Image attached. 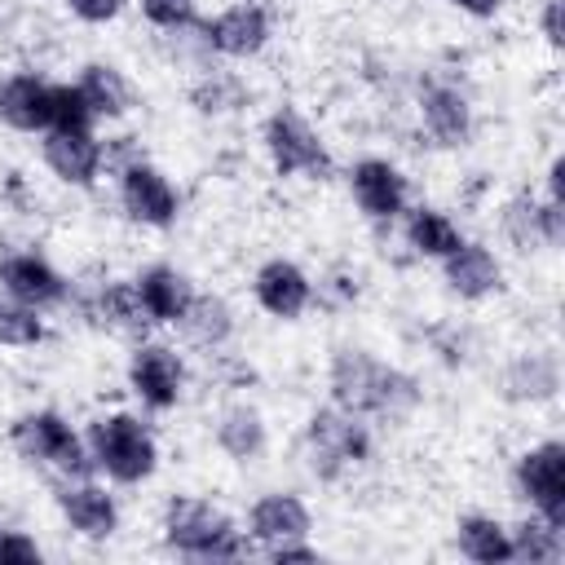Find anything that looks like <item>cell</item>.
<instances>
[{"label": "cell", "mask_w": 565, "mask_h": 565, "mask_svg": "<svg viewBox=\"0 0 565 565\" xmlns=\"http://www.w3.org/2000/svg\"><path fill=\"white\" fill-rule=\"evenodd\" d=\"M327 393H331V406H340L366 424H406L424 402V388L411 371L375 358L362 344H340L331 353Z\"/></svg>", "instance_id": "obj_1"}, {"label": "cell", "mask_w": 565, "mask_h": 565, "mask_svg": "<svg viewBox=\"0 0 565 565\" xmlns=\"http://www.w3.org/2000/svg\"><path fill=\"white\" fill-rule=\"evenodd\" d=\"M163 547L181 561H243L252 556L247 534L234 525L225 508L199 494H172L163 503Z\"/></svg>", "instance_id": "obj_2"}, {"label": "cell", "mask_w": 565, "mask_h": 565, "mask_svg": "<svg viewBox=\"0 0 565 565\" xmlns=\"http://www.w3.org/2000/svg\"><path fill=\"white\" fill-rule=\"evenodd\" d=\"M93 472H102L115 486H146L159 472V441L150 424L132 411H106L93 415L84 428Z\"/></svg>", "instance_id": "obj_3"}, {"label": "cell", "mask_w": 565, "mask_h": 565, "mask_svg": "<svg viewBox=\"0 0 565 565\" xmlns=\"http://www.w3.org/2000/svg\"><path fill=\"white\" fill-rule=\"evenodd\" d=\"M300 450H305V468L335 486V481H349L358 468L371 463L375 455V433L366 419L340 411V406H313L309 419H305V433H300Z\"/></svg>", "instance_id": "obj_4"}, {"label": "cell", "mask_w": 565, "mask_h": 565, "mask_svg": "<svg viewBox=\"0 0 565 565\" xmlns=\"http://www.w3.org/2000/svg\"><path fill=\"white\" fill-rule=\"evenodd\" d=\"M9 446L40 472H49L53 481L62 477H93V459H88V441L84 433L53 406H35L13 415L9 424Z\"/></svg>", "instance_id": "obj_5"}, {"label": "cell", "mask_w": 565, "mask_h": 565, "mask_svg": "<svg viewBox=\"0 0 565 565\" xmlns=\"http://www.w3.org/2000/svg\"><path fill=\"white\" fill-rule=\"evenodd\" d=\"M260 146H265V159L278 177L287 181H327L335 172V159L322 141V132L296 110V106H274L260 124Z\"/></svg>", "instance_id": "obj_6"}, {"label": "cell", "mask_w": 565, "mask_h": 565, "mask_svg": "<svg viewBox=\"0 0 565 565\" xmlns=\"http://www.w3.org/2000/svg\"><path fill=\"white\" fill-rule=\"evenodd\" d=\"M512 490L530 512L565 525V441L543 437L525 446L512 459Z\"/></svg>", "instance_id": "obj_7"}, {"label": "cell", "mask_w": 565, "mask_h": 565, "mask_svg": "<svg viewBox=\"0 0 565 565\" xmlns=\"http://www.w3.org/2000/svg\"><path fill=\"white\" fill-rule=\"evenodd\" d=\"M124 380H128L132 397L146 411H177L181 397H185V384H190V366L172 344H159V340L141 335L128 353Z\"/></svg>", "instance_id": "obj_8"}, {"label": "cell", "mask_w": 565, "mask_h": 565, "mask_svg": "<svg viewBox=\"0 0 565 565\" xmlns=\"http://www.w3.org/2000/svg\"><path fill=\"white\" fill-rule=\"evenodd\" d=\"M115 194H119L124 216L146 225V230H172L177 216H181V190L146 154L115 172Z\"/></svg>", "instance_id": "obj_9"}, {"label": "cell", "mask_w": 565, "mask_h": 565, "mask_svg": "<svg viewBox=\"0 0 565 565\" xmlns=\"http://www.w3.org/2000/svg\"><path fill=\"white\" fill-rule=\"evenodd\" d=\"M199 35H203V49L212 57L252 62L274 40V18H269V9L260 0H234V4L216 9L212 18H203L199 22Z\"/></svg>", "instance_id": "obj_10"}, {"label": "cell", "mask_w": 565, "mask_h": 565, "mask_svg": "<svg viewBox=\"0 0 565 565\" xmlns=\"http://www.w3.org/2000/svg\"><path fill=\"white\" fill-rule=\"evenodd\" d=\"M344 181H349V194H353L358 212H362L371 225H393V221H402V212L411 207V181H406V172H402L393 159H384V154H362V159H353L349 172H344Z\"/></svg>", "instance_id": "obj_11"}, {"label": "cell", "mask_w": 565, "mask_h": 565, "mask_svg": "<svg viewBox=\"0 0 565 565\" xmlns=\"http://www.w3.org/2000/svg\"><path fill=\"white\" fill-rule=\"evenodd\" d=\"M415 110H419V124L424 132L441 146V150H459L472 141V128H477V110H472V97L446 79V75H424L419 88H415Z\"/></svg>", "instance_id": "obj_12"}, {"label": "cell", "mask_w": 565, "mask_h": 565, "mask_svg": "<svg viewBox=\"0 0 565 565\" xmlns=\"http://www.w3.org/2000/svg\"><path fill=\"white\" fill-rule=\"evenodd\" d=\"M499 234H503L516 252L561 247V243H565V199L534 194V190H516V194L503 199V207H499Z\"/></svg>", "instance_id": "obj_13"}, {"label": "cell", "mask_w": 565, "mask_h": 565, "mask_svg": "<svg viewBox=\"0 0 565 565\" xmlns=\"http://www.w3.org/2000/svg\"><path fill=\"white\" fill-rule=\"evenodd\" d=\"M53 503H57L62 521L79 539L102 543V539H110L119 530V499L110 494V486L97 481V472L93 477H62V481H53Z\"/></svg>", "instance_id": "obj_14"}, {"label": "cell", "mask_w": 565, "mask_h": 565, "mask_svg": "<svg viewBox=\"0 0 565 565\" xmlns=\"http://www.w3.org/2000/svg\"><path fill=\"white\" fill-rule=\"evenodd\" d=\"M66 305H75L102 331H119V335H132V340H141L150 331V318L141 309V296H137L132 278H102L93 287H75L71 282V300Z\"/></svg>", "instance_id": "obj_15"}, {"label": "cell", "mask_w": 565, "mask_h": 565, "mask_svg": "<svg viewBox=\"0 0 565 565\" xmlns=\"http://www.w3.org/2000/svg\"><path fill=\"white\" fill-rule=\"evenodd\" d=\"M0 291L49 313L71 300V278L40 252H4L0 256Z\"/></svg>", "instance_id": "obj_16"}, {"label": "cell", "mask_w": 565, "mask_h": 565, "mask_svg": "<svg viewBox=\"0 0 565 565\" xmlns=\"http://www.w3.org/2000/svg\"><path fill=\"white\" fill-rule=\"evenodd\" d=\"M40 159L62 185L93 190L102 177V137L97 128H49L40 132Z\"/></svg>", "instance_id": "obj_17"}, {"label": "cell", "mask_w": 565, "mask_h": 565, "mask_svg": "<svg viewBox=\"0 0 565 565\" xmlns=\"http://www.w3.org/2000/svg\"><path fill=\"white\" fill-rule=\"evenodd\" d=\"M309 530H313V512L291 490H265L247 508V521H243V534H247L252 552H269V547L291 543V539H309Z\"/></svg>", "instance_id": "obj_18"}, {"label": "cell", "mask_w": 565, "mask_h": 565, "mask_svg": "<svg viewBox=\"0 0 565 565\" xmlns=\"http://www.w3.org/2000/svg\"><path fill=\"white\" fill-rule=\"evenodd\" d=\"M53 102H57V79L40 71H9L0 79V124L26 137H40L53 128Z\"/></svg>", "instance_id": "obj_19"}, {"label": "cell", "mask_w": 565, "mask_h": 565, "mask_svg": "<svg viewBox=\"0 0 565 565\" xmlns=\"http://www.w3.org/2000/svg\"><path fill=\"white\" fill-rule=\"evenodd\" d=\"M252 300L260 305V313H269L278 322H296L300 313L313 309V278L296 260L269 256L252 274Z\"/></svg>", "instance_id": "obj_20"}, {"label": "cell", "mask_w": 565, "mask_h": 565, "mask_svg": "<svg viewBox=\"0 0 565 565\" xmlns=\"http://www.w3.org/2000/svg\"><path fill=\"white\" fill-rule=\"evenodd\" d=\"M437 265H441L446 291L459 296V300H468V305H481V300H490V296L503 291V260L494 256V247H486V243H477V238H463V243H459L446 260H437Z\"/></svg>", "instance_id": "obj_21"}, {"label": "cell", "mask_w": 565, "mask_h": 565, "mask_svg": "<svg viewBox=\"0 0 565 565\" xmlns=\"http://www.w3.org/2000/svg\"><path fill=\"white\" fill-rule=\"evenodd\" d=\"M499 393L512 406H547L561 393V358L552 349H521L503 362Z\"/></svg>", "instance_id": "obj_22"}, {"label": "cell", "mask_w": 565, "mask_h": 565, "mask_svg": "<svg viewBox=\"0 0 565 565\" xmlns=\"http://www.w3.org/2000/svg\"><path fill=\"white\" fill-rule=\"evenodd\" d=\"M132 287H137V296H141V309H146L150 327H177L181 313L190 309L194 291H199V287L190 282V274L177 269V265H168V260L141 265V269L132 274Z\"/></svg>", "instance_id": "obj_23"}, {"label": "cell", "mask_w": 565, "mask_h": 565, "mask_svg": "<svg viewBox=\"0 0 565 565\" xmlns=\"http://www.w3.org/2000/svg\"><path fill=\"white\" fill-rule=\"evenodd\" d=\"M212 441H216V450L225 459L252 463L269 446V424H265V415L252 402H230V406H221V415L212 424Z\"/></svg>", "instance_id": "obj_24"}, {"label": "cell", "mask_w": 565, "mask_h": 565, "mask_svg": "<svg viewBox=\"0 0 565 565\" xmlns=\"http://www.w3.org/2000/svg\"><path fill=\"white\" fill-rule=\"evenodd\" d=\"M402 238H406V247H411L415 256H424V260H446L468 234L459 230V221H455L446 207H437V203H415V207L402 212Z\"/></svg>", "instance_id": "obj_25"}, {"label": "cell", "mask_w": 565, "mask_h": 565, "mask_svg": "<svg viewBox=\"0 0 565 565\" xmlns=\"http://www.w3.org/2000/svg\"><path fill=\"white\" fill-rule=\"evenodd\" d=\"M75 84H79L88 110L97 115V124H115V119H124V115L137 106L132 79H128L115 62H84V66L75 71Z\"/></svg>", "instance_id": "obj_26"}, {"label": "cell", "mask_w": 565, "mask_h": 565, "mask_svg": "<svg viewBox=\"0 0 565 565\" xmlns=\"http://www.w3.org/2000/svg\"><path fill=\"white\" fill-rule=\"evenodd\" d=\"M177 327L185 331V340H190L194 349H203V353H225L230 340H234V331H238V318H234V305H230L225 296H216V291H194V300H190V309L181 313Z\"/></svg>", "instance_id": "obj_27"}, {"label": "cell", "mask_w": 565, "mask_h": 565, "mask_svg": "<svg viewBox=\"0 0 565 565\" xmlns=\"http://www.w3.org/2000/svg\"><path fill=\"white\" fill-rule=\"evenodd\" d=\"M455 547L472 565H508L512 561V539L508 525L490 512H463L455 521Z\"/></svg>", "instance_id": "obj_28"}, {"label": "cell", "mask_w": 565, "mask_h": 565, "mask_svg": "<svg viewBox=\"0 0 565 565\" xmlns=\"http://www.w3.org/2000/svg\"><path fill=\"white\" fill-rule=\"evenodd\" d=\"M190 106H194V115H203V119H225V115H238L247 102H252V88L243 84V75H234V71H212V66H203L199 75H194V84H190Z\"/></svg>", "instance_id": "obj_29"}, {"label": "cell", "mask_w": 565, "mask_h": 565, "mask_svg": "<svg viewBox=\"0 0 565 565\" xmlns=\"http://www.w3.org/2000/svg\"><path fill=\"white\" fill-rule=\"evenodd\" d=\"M512 539V561L521 565H561L565 561V525L530 512L516 525H508Z\"/></svg>", "instance_id": "obj_30"}, {"label": "cell", "mask_w": 565, "mask_h": 565, "mask_svg": "<svg viewBox=\"0 0 565 565\" xmlns=\"http://www.w3.org/2000/svg\"><path fill=\"white\" fill-rule=\"evenodd\" d=\"M44 335H49L44 313L0 291V349H35L44 344Z\"/></svg>", "instance_id": "obj_31"}, {"label": "cell", "mask_w": 565, "mask_h": 565, "mask_svg": "<svg viewBox=\"0 0 565 565\" xmlns=\"http://www.w3.org/2000/svg\"><path fill=\"white\" fill-rule=\"evenodd\" d=\"M137 9H141V18H146L154 31H163V35H172V31H194V26L203 22L199 0H137Z\"/></svg>", "instance_id": "obj_32"}, {"label": "cell", "mask_w": 565, "mask_h": 565, "mask_svg": "<svg viewBox=\"0 0 565 565\" xmlns=\"http://www.w3.org/2000/svg\"><path fill=\"white\" fill-rule=\"evenodd\" d=\"M53 128H97V115L88 110V102H84V93H79L75 79H57Z\"/></svg>", "instance_id": "obj_33"}, {"label": "cell", "mask_w": 565, "mask_h": 565, "mask_svg": "<svg viewBox=\"0 0 565 565\" xmlns=\"http://www.w3.org/2000/svg\"><path fill=\"white\" fill-rule=\"evenodd\" d=\"M358 296H362V282L353 269H331L327 278L313 282V305H322V309H349V305H358Z\"/></svg>", "instance_id": "obj_34"}, {"label": "cell", "mask_w": 565, "mask_h": 565, "mask_svg": "<svg viewBox=\"0 0 565 565\" xmlns=\"http://www.w3.org/2000/svg\"><path fill=\"white\" fill-rule=\"evenodd\" d=\"M44 561V547L22 534V530H4L0 534V565H40Z\"/></svg>", "instance_id": "obj_35"}, {"label": "cell", "mask_w": 565, "mask_h": 565, "mask_svg": "<svg viewBox=\"0 0 565 565\" xmlns=\"http://www.w3.org/2000/svg\"><path fill=\"white\" fill-rule=\"evenodd\" d=\"M66 4V13L75 18V22H84V26H106V22H115L124 9H128V0H62Z\"/></svg>", "instance_id": "obj_36"}, {"label": "cell", "mask_w": 565, "mask_h": 565, "mask_svg": "<svg viewBox=\"0 0 565 565\" xmlns=\"http://www.w3.org/2000/svg\"><path fill=\"white\" fill-rule=\"evenodd\" d=\"M265 561H274V565H291V561H322V552L309 543V539H291V543H278V547H269V552H260Z\"/></svg>", "instance_id": "obj_37"}, {"label": "cell", "mask_w": 565, "mask_h": 565, "mask_svg": "<svg viewBox=\"0 0 565 565\" xmlns=\"http://www.w3.org/2000/svg\"><path fill=\"white\" fill-rule=\"evenodd\" d=\"M539 31H543L547 49H561V44H565V31H561V0H543V9H539Z\"/></svg>", "instance_id": "obj_38"}, {"label": "cell", "mask_w": 565, "mask_h": 565, "mask_svg": "<svg viewBox=\"0 0 565 565\" xmlns=\"http://www.w3.org/2000/svg\"><path fill=\"white\" fill-rule=\"evenodd\" d=\"M441 4H450V9H459V13H468V18H481V22L503 9V0H441Z\"/></svg>", "instance_id": "obj_39"}, {"label": "cell", "mask_w": 565, "mask_h": 565, "mask_svg": "<svg viewBox=\"0 0 565 565\" xmlns=\"http://www.w3.org/2000/svg\"><path fill=\"white\" fill-rule=\"evenodd\" d=\"M0 534H4V525H0Z\"/></svg>", "instance_id": "obj_40"}]
</instances>
